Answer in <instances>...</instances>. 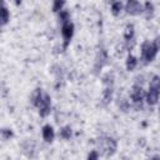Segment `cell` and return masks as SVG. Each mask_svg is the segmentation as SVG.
Listing matches in <instances>:
<instances>
[{
    "label": "cell",
    "instance_id": "14",
    "mask_svg": "<svg viewBox=\"0 0 160 160\" xmlns=\"http://www.w3.org/2000/svg\"><path fill=\"white\" fill-rule=\"evenodd\" d=\"M134 34H135L134 25H132V24H128V25L125 26V30H124V38H125V40H126V41H130V40H132V39H135V38H134Z\"/></svg>",
    "mask_w": 160,
    "mask_h": 160
},
{
    "label": "cell",
    "instance_id": "6",
    "mask_svg": "<svg viewBox=\"0 0 160 160\" xmlns=\"http://www.w3.org/2000/svg\"><path fill=\"white\" fill-rule=\"evenodd\" d=\"M38 109H39V114H40L41 118H45L50 114V111H51V98H50L49 94H44V96L41 99V102L39 104Z\"/></svg>",
    "mask_w": 160,
    "mask_h": 160
},
{
    "label": "cell",
    "instance_id": "21",
    "mask_svg": "<svg viewBox=\"0 0 160 160\" xmlns=\"http://www.w3.org/2000/svg\"><path fill=\"white\" fill-rule=\"evenodd\" d=\"M59 20L61 21V24H65V22L70 21V14L66 10H61L59 12Z\"/></svg>",
    "mask_w": 160,
    "mask_h": 160
},
{
    "label": "cell",
    "instance_id": "11",
    "mask_svg": "<svg viewBox=\"0 0 160 160\" xmlns=\"http://www.w3.org/2000/svg\"><path fill=\"white\" fill-rule=\"evenodd\" d=\"M41 135H42V139L46 142H51L54 140V138H55V131H54L51 125H45V126H42Z\"/></svg>",
    "mask_w": 160,
    "mask_h": 160
},
{
    "label": "cell",
    "instance_id": "3",
    "mask_svg": "<svg viewBox=\"0 0 160 160\" xmlns=\"http://www.w3.org/2000/svg\"><path fill=\"white\" fill-rule=\"evenodd\" d=\"M158 51L159 50L155 48V45L152 42H150L149 40H146L141 44V59L144 60L145 64L151 62L156 58Z\"/></svg>",
    "mask_w": 160,
    "mask_h": 160
},
{
    "label": "cell",
    "instance_id": "15",
    "mask_svg": "<svg viewBox=\"0 0 160 160\" xmlns=\"http://www.w3.org/2000/svg\"><path fill=\"white\" fill-rule=\"evenodd\" d=\"M9 20H10V12L6 8V5L2 4V8H1V25L5 26L9 22Z\"/></svg>",
    "mask_w": 160,
    "mask_h": 160
},
{
    "label": "cell",
    "instance_id": "16",
    "mask_svg": "<svg viewBox=\"0 0 160 160\" xmlns=\"http://www.w3.org/2000/svg\"><path fill=\"white\" fill-rule=\"evenodd\" d=\"M122 8H124V5H122V2H121V1H114V2L111 4V14H112L114 16L120 15V12H121Z\"/></svg>",
    "mask_w": 160,
    "mask_h": 160
},
{
    "label": "cell",
    "instance_id": "13",
    "mask_svg": "<svg viewBox=\"0 0 160 160\" xmlns=\"http://www.w3.org/2000/svg\"><path fill=\"white\" fill-rule=\"evenodd\" d=\"M136 65H138V59H136L134 55L129 54L128 58H126V61H125L126 70H128V71H132V70L136 68Z\"/></svg>",
    "mask_w": 160,
    "mask_h": 160
},
{
    "label": "cell",
    "instance_id": "27",
    "mask_svg": "<svg viewBox=\"0 0 160 160\" xmlns=\"http://www.w3.org/2000/svg\"><path fill=\"white\" fill-rule=\"evenodd\" d=\"M159 115H160V108H159Z\"/></svg>",
    "mask_w": 160,
    "mask_h": 160
},
{
    "label": "cell",
    "instance_id": "17",
    "mask_svg": "<svg viewBox=\"0 0 160 160\" xmlns=\"http://www.w3.org/2000/svg\"><path fill=\"white\" fill-rule=\"evenodd\" d=\"M71 135H72V130H71L70 126H64L59 131V136L62 138V139H65V140H69L71 138Z\"/></svg>",
    "mask_w": 160,
    "mask_h": 160
},
{
    "label": "cell",
    "instance_id": "26",
    "mask_svg": "<svg viewBox=\"0 0 160 160\" xmlns=\"http://www.w3.org/2000/svg\"><path fill=\"white\" fill-rule=\"evenodd\" d=\"M151 160H160V156L155 155V156H152V158H151Z\"/></svg>",
    "mask_w": 160,
    "mask_h": 160
},
{
    "label": "cell",
    "instance_id": "9",
    "mask_svg": "<svg viewBox=\"0 0 160 160\" xmlns=\"http://www.w3.org/2000/svg\"><path fill=\"white\" fill-rule=\"evenodd\" d=\"M112 94H114V85H104L102 90V104L108 105L112 100Z\"/></svg>",
    "mask_w": 160,
    "mask_h": 160
},
{
    "label": "cell",
    "instance_id": "8",
    "mask_svg": "<svg viewBox=\"0 0 160 160\" xmlns=\"http://www.w3.org/2000/svg\"><path fill=\"white\" fill-rule=\"evenodd\" d=\"M21 148H22V152H24L28 158L32 159V158L35 156V144H34L31 140H25V141L21 144Z\"/></svg>",
    "mask_w": 160,
    "mask_h": 160
},
{
    "label": "cell",
    "instance_id": "10",
    "mask_svg": "<svg viewBox=\"0 0 160 160\" xmlns=\"http://www.w3.org/2000/svg\"><path fill=\"white\" fill-rule=\"evenodd\" d=\"M159 96H160V92H159L158 90H155V89H149V91H148L146 95H145V100H146V102H148L149 105H155V104H158V101H159Z\"/></svg>",
    "mask_w": 160,
    "mask_h": 160
},
{
    "label": "cell",
    "instance_id": "12",
    "mask_svg": "<svg viewBox=\"0 0 160 160\" xmlns=\"http://www.w3.org/2000/svg\"><path fill=\"white\" fill-rule=\"evenodd\" d=\"M44 94L45 92H42V89H40V88H38V89L34 90V92L31 95V102H32L34 106H36V108L39 106V104L41 102V99H42Z\"/></svg>",
    "mask_w": 160,
    "mask_h": 160
},
{
    "label": "cell",
    "instance_id": "25",
    "mask_svg": "<svg viewBox=\"0 0 160 160\" xmlns=\"http://www.w3.org/2000/svg\"><path fill=\"white\" fill-rule=\"evenodd\" d=\"M152 44L155 45V48H156L158 50H160V36H156V38L154 39V41H152Z\"/></svg>",
    "mask_w": 160,
    "mask_h": 160
},
{
    "label": "cell",
    "instance_id": "4",
    "mask_svg": "<svg viewBox=\"0 0 160 160\" xmlns=\"http://www.w3.org/2000/svg\"><path fill=\"white\" fill-rule=\"evenodd\" d=\"M74 30H75V26L71 21H68V22L61 25V35H62V39H64V49H66V46L71 41V39L74 36Z\"/></svg>",
    "mask_w": 160,
    "mask_h": 160
},
{
    "label": "cell",
    "instance_id": "18",
    "mask_svg": "<svg viewBox=\"0 0 160 160\" xmlns=\"http://www.w3.org/2000/svg\"><path fill=\"white\" fill-rule=\"evenodd\" d=\"M149 89H155L160 92V76L159 75H154L150 80V85H149Z\"/></svg>",
    "mask_w": 160,
    "mask_h": 160
},
{
    "label": "cell",
    "instance_id": "23",
    "mask_svg": "<svg viewBox=\"0 0 160 160\" xmlns=\"http://www.w3.org/2000/svg\"><path fill=\"white\" fill-rule=\"evenodd\" d=\"M64 5H65L64 1H59V0L54 1V2H52V11H54V12H60V11L62 10Z\"/></svg>",
    "mask_w": 160,
    "mask_h": 160
},
{
    "label": "cell",
    "instance_id": "5",
    "mask_svg": "<svg viewBox=\"0 0 160 160\" xmlns=\"http://www.w3.org/2000/svg\"><path fill=\"white\" fill-rule=\"evenodd\" d=\"M108 62V52L105 49H100L96 54V58H95V64H94V74L98 75L101 69L106 65Z\"/></svg>",
    "mask_w": 160,
    "mask_h": 160
},
{
    "label": "cell",
    "instance_id": "24",
    "mask_svg": "<svg viewBox=\"0 0 160 160\" xmlns=\"http://www.w3.org/2000/svg\"><path fill=\"white\" fill-rule=\"evenodd\" d=\"M88 160H99V154H98V151H96V150L90 151L89 155H88Z\"/></svg>",
    "mask_w": 160,
    "mask_h": 160
},
{
    "label": "cell",
    "instance_id": "1",
    "mask_svg": "<svg viewBox=\"0 0 160 160\" xmlns=\"http://www.w3.org/2000/svg\"><path fill=\"white\" fill-rule=\"evenodd\" d=\"M145 95H146V92L144 91V89L140 84H134L132 85L131 91H130V98H131L132 105L136 110L142 109V100L145 99Z\"/></svg>",
    "mask_w": 160,
    "mask_h": 160
},
{
    "label": "cell",
    "instance_id": "19",
    "mask_svg": "<svg viewBox=\"0 0 160 160\" xmlns=\"http://www.w3.org/2000/svg\"><path fill=\"white\" fill-rule=\"evenodd\" d=\"M118 106H119L120 110L124 111V112H126V111L130 109V104H129V101H128L125 98H119V100H118Z\"/></svg>",
    "mask_w": 160,
    "mask_h": 160
},
{
    "label": "cell",
    "instance_id": "22",
    "mask_svg": "<svg viewBox=\"0 0 160 160\" xmlns=\"http://www.w3.org/2000/svg\"><path fill=\"white\" fill-rule=\"evenodd\" d=\"M12 136H14V132H12L11 129H6V128H4V129L1 130V138H2L4 140H9V139H11Z\"/></svg>",
    "mask_w": 160,
    "mask_h": 160
},
{
    "label": "cell",
    "instance_id": "20",
    "mask_svg": "<svg viewBox=\"0 0 160 160\" xmlns=\"http://www.w3.org/2000/svg\"><path fill=\"white\" fill-rule=\"evenodd\" d=\"M144 12L146 14L148 18H150L152 15V12H154V4L150 2V1H146L144 4Z\"/></svg>",
    "mask_w": 160,
    "mask_h": 160
},
{
    "label": "cell",
    "instance_id": "7",
    "mask_svg": "<svg viewBox=\"0 0 160 160\" xmlns=\"http://www.w3.org/2000/svg\"><path fill=\"white\" fill-rule=\"evenodd\" d=\"M125 11L129 15H139V14L144 12V6L136 0H129L125 4Z\"/></svg>",
    "mask_w": 160,
    "mask_h": 160
},
{
    "label": "cell",
    "instance_id": "2",
    "mask_svg": "<svg viewBox=\"0 0 160 160\" xmlns=\"http://www.w3.org/2000/svg\"><path fill=\"white\" fill-rule=\"evenodd\" d=\"M100 151L106 156H112L118 150V142L114 138H101L98 141Z\"/></svg>",
    "mask_w": 160,
    "mask_h": 160
}]
</instances>
